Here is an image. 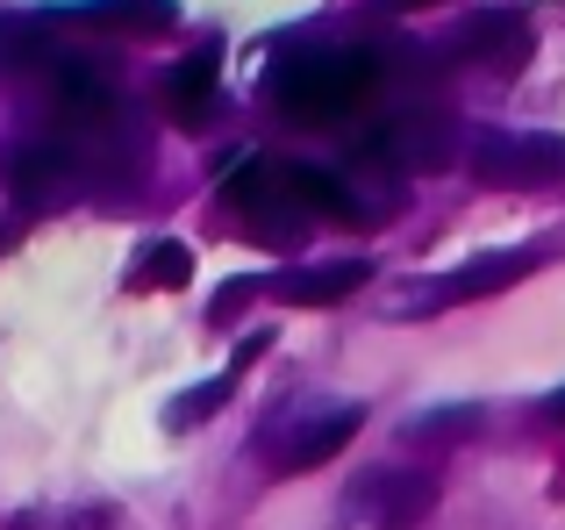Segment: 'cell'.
I'll list each match as a JSON object with an SVG mask.
<instances>
[{
	"label": "cell",
	"instance_id": "obj_1",
	"mask_svg": "<svg viewBox=\"0 0 565 530\" xmlns=\"http://www.w3.org/2000/svg\"><path fill=\"white\" fill-rule=\"evenodd\" d=\"M273 94L301 115H344V108H359V100L380 94V65L365 51H301L279 72Z\"/></svg>",
	"mask_w": 565,
	"mask_h": 530
},
{
	"label": "cell",
	"instance_id": "obj_2",
	"mask_svg": "<svg viewBox=\"0 0 565 530\" xmlns=\"http://www.w3.org/2000/svg\"><path fill=\"white\" fill-rule=\"evenodd\" d=\"M466 166L494 187H552L565 180V137L537 129V137H515V129H480L466 151Z\"/></svg>",
	"mask_w": 565,
	"mask_h": 530
},
{
	"label": "cell",
	"instance_id": "obj_3",
	"mask_svg": "<svg viewBox=\"0 0 565 530\" xmlns=\"http://www.w3.org/2000/svg\"><path fill=\"white\" fill-rule=\"evenodd\" d=\"M437 509V480L429 474H359V488L344 495V517L373 523V530H415Z\"/></svg>",
	"mask_w": 565,
	"mask_h": 530
},
{
	"label": "cell",
	"instance_id": "obj_4",
	"mask_svg": "<svg viewBox=\"0 0 565 530\" xmlns=\"http://www.w3.org/2000/svg\"><path fill=\"white\" fill-rule=\"evenodd\" d=\"M359 423H365V409H359V402L322 409V416H308V423H287V431L265 437V466H273V474H308V466L337 459V452L359 437Z\"/></svg>",
	"mask_w": 565,
	"mask_h": 530
},
{
	"label": "cell",
	"instance_id": "obj_5",
	"mask_svg": "<svg viewBox=\"0 0 565 530\" xmlns=\"http://www.w3.org/2000/svg\"><path fill=\"white\" fill-rule=\"evenodd\" d=\"M359 151L365 158H394V166H408V172H437V166L458 158V129H451V115L423 108V115H401L394 129H373Z\"/></svg>",
	"mask_w": 565,
	"mask_h": 530
},
{
	"label": "cell",
	"instance_id": "obj_6",
	"mask_svg": "<svg viewBox=\"0 0 565 530\" xmlns=\"http://www.w3.org/2000/svg\"><path fill=\"white\" fill-rule=\"evenodd\" d=\"M43 80H51L57 115H65L72 129H86V137H94V129H108L115 108H122V100H115V86H108V72H100V65H79V57H57Z\"/></svg>",
	"mask_w": 565,
	"mask_h": 530
},
{
	"label": "cell",
	"instance_id": "obj_7",
	"mask_svg": "<svg viewBox=\"0 0 565 530\" xmlns=\"http://www.w3.org/2000/svg\"><path fill=\"white\" fill-rule=\"evenodd\" d=\"M365 279H373L365 258H337V265H308V273H279L273 294L294 301V308H330V301H344V294H359Z\"/></svg>",
	"mask_w": 565,
	"mask_h": 530
},
{
	"label": "cell",
	"instance_id": "obj_8",
	"mask_svg": "<svg viewBox=\"0 0 565 530\" xmlns=\"http://www.w3.org/2000/svg\"><path fill=\"white\" fill-rule=\"evenodd\" d=\"M215 80H222V43L207 36L193 57H180V65L166 72V108L180 115V123H201V115L215 108Z\"/></svg>",
	"mask_w": 565,
	"mask_h": 530
},
{
	"label": "cell",
	"instance_id": "obj_9",
	"mask_svg": "<svg viewBox=\"0 0 565 530\" xmlns=\"http://www.w3.org/2000/svg\"><path fill=\"white\" fill-rule=\"evenodd\" d=\"M57 187H65V144H22L8 158V194H22L29 209H43Z\"/></svg>",
	"mask_w": 565,
	"mask_h": 530
},
{
	"label": "cell",
	"instance_id": "obj_10",
	"mask_svg": "<svg viewBox=\"0 0 565 530\" xmlns=\"http://www.w3.org/2000/svg\"><path fill=\"white\" fill-rule=\"evenodd\" d=\"M0 65L8 72H51L57 65V43L36 14H0Z\"/></svg>",
	"mask_w": 565,
	"mask_h": 530
},
{
	"label": "cell",
	"instance_id": "obj_11",
	"mask_svg": "<svg viewBox=\"0 0 565 530\" xmlns=\"http://www.w3.org/2000/svg\"><path fill=\"white\" fill-rule=\"evenodd\" d=\"M458 51L515 65V57H530V22H515V14H472V29H466V43H458Z\"/></svg>",
	"mask_w": 565,
	"mask_h": 530
},
{
	"label": "cell",
	"instance_id": "obj_12",
	"mask_svg": "<svg viewBox=\"0 0 565 530\" xmlns=\"http://www.w3.org/2000/svg\"><path fill=\"white\" fill-rule=\"evenodd\" d=\"M287 187H294V201H301V209H316V215H337V223H351V215H359L351 187L330 180V172H316V166H287Z\"/></svg>",
	"mask_w": 565,
	"mask_h": 530
},
{
	"label": "cell",
	"instance_id": "obj_13",
	"mask_svg": "<svg viewBox=\"0 0 565 530\" xmlns=\"http://www.w3.org/2000/svg\"><path fill=\"white\" fill-rule=\"evenodd\" d=\"M230 388H236V373H222V380H207V388H186V394H180V402H172V409H166V423H172V431H193V423H207V416H215V409H222V402H230Z\"/></svg>",
	"mask_w": 565,
	"mask_h": 530
},
{
	"label": "cell",
	"instance_id": "obj_14",
	"mask_svg": "<svg viewBox=\"0 0 565 530\" xmlns=\"http://www.w3.org/2000/svg\"><path fill=\"white\" fill-rule=\"evenodd\" d=\"M472 423H480V409H429L423 423L401 431V445H451V437H472Z\"/></svg>",
	"mask_w": 565,
	"mask_h": 530
},
{
	"label": "cell",
	"instance_id": "obj_15",
	"mask_svg": "<svg viewBox=\"0 0 565 530\" xmlns=\"http://www.w3.org/2000/svg\"><path fill=\"white\" fill-rule=\"evenodd\" d=\"M86 14V22H108V14H115V29H166L172 22V8H166V0H94V8H79Z\"/></svg>",
	"mask_w": 565,
	"mask_h": 530
},
{
	"label": "cell",
	"instance_id": "obj_16",
	"mask_svg": "<svg viewBox=\"0 0 565 530\" xmlns=\"http://www.w3.org/2000/svg\"><path fill=\"white\" fill-rule=\"evenodd\" d=\"M8 530H108V509H22Z\"/></svg>",
	"mask_w": 565,
	"mask_h": 530
},
{
	"label": "cell",
	"instance_id": "obj_17",
	"mask_svg": "<svg viewBox=\"0 0 565 530\" xmlns=\"http://www.w3.org/2000/svg\"><path fill=\"white\" fill-rule=\"evenodd\" d=\"M186 279H193V252H186V244H151L143 287H186Z\"/></svg>",
	"mask_w": 565,
	"mask_h": 530
},
{
	"label": "cell",
	"instance_id": "obj_18",
	"mask_svg": "<svg viewBox=\"0 0 565 530\" xmlns=\"http://www.w3.org/2000/svg\"><path fill=\"white\" fill-rule=\"evenodd\" d=\"M265 351H273V330H250L244 344H236V359H230V373H244L250 359H265Z\"/></svg>",
	"mask_w": 565,
	"mask_h": 530
},
{
	"label": "cell",
	"instance_id": "obj_19",
	"mask_svg": "<svg viewBox=\"0 0 565 530\" xmlns=\"http://www.w3.org/2000/svg\"><path fill=\"white\" fill-rule=\"evenodd\" d=\"M544 416H552V423H565V388L552 394V402H544Z\"/></svg>",
	"mask_w": 565,
	"mask_h": 530
},
{
	"label": "cell",
	"instance_id": "obj_20",
	"mask_svg": "<svg viewBox=\"0 0 565 530\" xmlns=\"http://www.w3.org/2000/svg\"><path fill=\"white\" fill-rule=\"evenodd\" d=\"M386 8H429V0H386Z\"/></svg>",
	"mask_w": 565,
	"mask_h": 530
}]
</instances>
